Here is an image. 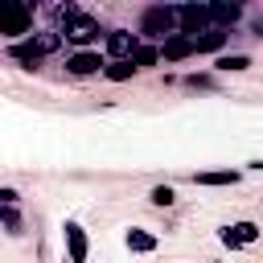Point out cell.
Returning a JSON list of instances; mask_svg holds the SVG:
<instances>
[{
	"label": "cell",
	"mask_w": 263,
	"mask_h": 263,
	"mask_svg": "<svg viewBox=\"0 0 263 263\" xmlns=\"http://www.w3.org/2000/svg\"><path fill=\"white\" fill-rule=\"evenodd\" d=\"M29 25H33V8L29 4H21V0H4L0 4V37H21V33H29Z\"/></svg>",
	"instance_id": "1"
},
{
	"label": "cell",
	"mask_w": 263,
	"mask_h": 263,
	"mask_svg": "<svg viewBox=\"0 0 263 263\" xmlns=\"http://www.w3.org/2000/svg\"><path fill=\"white\" fill-rule=\"evenodd\" d=\"M140 33L144 37H168L173 33V8L168 4H148L140 16Z\"/></svg>",
	"instance_id": "2"
},
{
	"label": "cell",
	"mask_w": 263,
	"mask_h": 263,
	"mask_svg": "<svg viewBox=\"0 0 263 263\" xmlns=\"http://www.w3.org/2000/svg\"><path fill=\"white\" fill-rule=\"evenodd\" d=\"M173 21H181V33H185V37H197V33L210 29L205 4H181V8H173Z\"/></svg>",
	"instance_id": "3"
},
{
	"label": "cell",
	"mask_w": 263,
	"mask_h": 263,
	"mask_svg": "<svg viewBox=\"0 0 263 263\" xmlns=\"http://www.w3.org/2000/svg\"><path fill=\"white\" fill-rule=\"evenodd\" d=\"M66 37H70L74 45H90V41L99 37V21L78 12V16H70V21H66Z\"/></svg>",
	"instance_id": "4"
},
{
	"label": "cell",
	"mask_w": 263,
	"mask_h": 263,
	"mask_svg": "<svg viewBox=\"0 0 263 263\" xmlns=\"http://www.w3.org/2000/svg\"><path fill=\"white\" fill-rule=\"evenodd\" d=\"M218 238H222V247H247V242H255V238H259V226H255V222L222 226V230H218Z\"/></svg>",
	"instance_id": "5"
},
{
	"label": "cell",
	"mask_w": 263,
	"mask_h": 263,
	"mask_svg": "<svg viewBox=\"0 0 263 263\" xmlns=\"http://www.w3.org/2000/svg\"><path fill=\"white\" fill-rule=\"evenodd\" d=\"M140 41L127 33V29H111L107 33V53H111V62H123V58H132V49H136Z\"/></svg>",
	"instance_id": "6"
},
{
	"label": "cell",
	"mask_w": 263,
	"mask_h": 263,
	"mask_svg": "<svg viewBox=\"0 0 263 263\" xmlns=\"http://www.w3.org/2000/svg\"><path fill=\"white\" fill-rule=\"evenodd\" d=\"M156 53H160L164 62H181V58H189V53H193V41H189L185 33H168V37H164V45H160Z\"/></svg>",
	"instance_id": "7"
},
{
	"label": "cell",
	"mask_w": 263,
	"mask_h": 263,
	"mask_svg": "<svg viewBox=\"0 0 263 263\" xmlns=\"http://www.w3.org/2000/svg\"><path fill=\"white\" fill-rule=\"evenodd\" d=\"M205 16H210V29H214V25L222 29V25H234V21L242 16V8H238V4H226V0H214V4H205Z\"/></svg>",
	"instance_id": "8"
},
{
	"label": "cell",
	"mask_w": 263,
	"mask_h": 263,
	"mask_svg": "<svg viewBox=\"0 0 263 263\" xmlns=\"http://www.w3.org/2000/svg\"><path fill=\"white\" fill-rule=\"evenodd\" d=\"M66 247H70V263H86V230L78 222H66Z\"/></svg>",
	"instance_id": "9"
},
{
	"label": "cell",
	"mask_w": 263,
	"mask_h": 263,
	"mask_svg": "<svg viewBox=\"0 0 263 263\" xmlns=\"http://www.w3.org/2000/svg\"><path fill=\"white\" fill-rule=\"evenodd\" d=\"M66 70H70V74H78V78H86V74L103 70V58H99V53H90V49H82V53H74V58L66 62Z\"/></svg>",
	"instance_id": "10"
},
{
	"label": "cell",
	"mask_w": 263,
	"mask_h": 263,
	"mask_svg": "<svg viewBox=\"0 0 263 263\" xmlns=\"http://www.w3.org/2000/svg\"><path fill=\"white\" fill-rule=\"evenodd\" d=\"M189 41H193V53H214L226 45V29H205L201 37H189Z\"/></svg>",
	"instance_id": "11"
},
{
	"label": "cell",
	"mask_w": 263,
	"mask_h": 263,
	"mask_svg": "<svg viewBox=\"0 0 263 263\" xmlns=\"http://www.w3.org/2000/svg\"><path fill=\"white\" fill-rule=\"evenodd\" d=\"M12 58H16V62H21L25 70H37L45 53H41V49L33 45V37H29V41H16V45H12Z\"/></svg>",
	"instance_id": "12"
},
{
	"label": "cell",
	"mask_w": 263,
	"mask_h": 263,
	"mask_svg": "<svg viewBox=\"0 0 263 263\" xmlns=\"http://www.w3.org/2000/svg\"><path fill=\"white\" fill-rule=\"evenodd\" d=\"M127 62H132V70H144V66H156V62H160V53H156V45H136Z\"/></svg>",
	"instance_id": "13"
},
{
	"label": "cell",
	"mask_w": 263,
	"mask_h": 263,
	"mask_svg": "<svg viewBox=\"0 0 263 263\" xmlns=\"http://www.w3.org/2000/svg\"><path fill=\"white\" fill-rule=\"evenodd\" d=\"M103 74H107L111 82H127V78H132L136 70H132V62L123 58V62H103Z\"/></svg>",
	"instance_id": "14"
},
{
	"label": "cell",
	"mask_w": 263,
	"mask_h": 263,
	"mask_svg": "<svg viewBox=\"0 0 263 263\" xmlns=\"http://www.w3.org/2000/svg\"><path fill=\"white\" fill-rule=\"evenodd\" d=\"M193 181H197V185H234V181H238V173H230V168H218V173H197Z\"/></svg>",
	"instance_id": "15"
},
{
	"label": "cell",
	"mask_w": 263,
	"mask_h": 263,
	"mask_svg": "<svg viewBox=\"0 0 263 263\" xmlns=\"http://www.w3.org/2000/svg\"><path fill=\"white\" fill-rule=\"evenodd\" d=\"M127 247H132V251H156V234H148V230H127Z\"/></svg>",
	"instance_id": "16"
},
{
	"label": "cell",
	"mask_w": 263,
	"mask_h": 263,
	"mask_svg": "<svg viewBox=\"0 0 263 263\" xmlns=\"http://www.w3.org/2000/svg\"><path fill=\"white\" fill-rule=\"evenodd\" d=\"M214 66L230 74V70H247V66H251V58H247V53H222V58H218Z\"/></svg>",
	"instance_id": "17"
},
{
	"label": "cell",
	"mask_w": 263,
	"mask_h": 263,
	"mask_svg": "<svg viewBox=\"0 0 263 263\" xmlns=\"http://www.w3.org/2000/svg\"><path fill=\"white\" fill-rule=\"evenodd\" d=\"M33 45H37L41 53H53V49L62 45V33H53V29H45V33H37V37H33Z\"/></svg>",
	"instance_id": "18"
},
{
	"label": "cell",
	"mask_w": 263,
	"mask_h": 263,
	"mask_svg": "<svg viewBox=\"0 0 263 263\" xmlns=\"http://www.w3.org/2000/svg\"><path fill=\"white\" fill-rule=\"evenodd\" d=\"M152 201H156V205H173V189H168V185H156V189H152Z\"/></svg>",
	"instance_id": "19"
},
{
	"label": "cell",
	"mask_w": 263,
	"mask_h": 263,
	"mask_svg": "<svg viewBox=\"0 0 263 263\" xmlns=\"http://www.w3.org/2000/svg\"><path fill=\"white\" fill-rule=\"evenodd\" d=\"M4 214H8V210H4V205H0V222H4Z\"/></svg>",
	"instance_id": "20"
},
{
	"label": "cell",
	"mask_w": 263,
	"mask_h": 263,
	"mask_svg": "<svg viewBox=\"0 0 263 263\" xmlns=\"http://www.w3.org/2000/svg\"><path fill=\"white\" fill-rule=\"evenodd\" d=\"M0 4H4V0H0Z\"/></svg>",
	"instance_id": "21"
}]
</instances>
